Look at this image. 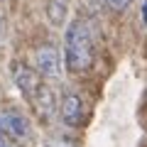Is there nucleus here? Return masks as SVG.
I'll use <instances>...</instances> for the list:
<instances>
[{"mask_svg": "<svg viewBox=\"0 0 147 147\" xmlns=\"http://www.w3.org/2000/svg\"><path fill=\"white\" fill-rule=\"evenodd\" d=\"M93 64V34L84 20H74L64 37V66L69 74H84Z\"/></svg>", "mask_w": 147, "mask_h": 147, "instance_id": "1", "label": "nucleus"}, {"mask_svg": "<svg viewBox=\"0 0 147 147\" xmlns=\"http://www.w3.org/2000/svg\"><path fill=\"white\" fill-rule=\"evenodd\" d=\"M0 132L5 137H10L12 142H25L32 137V123L22 110L5 108L0 110Z\"/></svg>", "mask_w": 147, "mask_h": 147, "instance_id": "2", "label": "nucleus"}, {"mask_svg": "<svg viewBox=\"0 0 147 147\" xmlns=\"http://www.w3.org/2000/svg\"><path fill=\"white\" fill-rule=\"evenodd\" d=\"M57 113H59V118H61V123L69 125V127H79V125H84V120H86V105H84V100H81V96L74 93V91H66V93L61 96Z\"/></svg>", "mask_w": 147, "mask_h": 147, "instance_id": "3", "label": "nucleus"}, {"mask_svg": "<svg viewBox=\"0 0 147 147\" xmlns=\"http://www.w3.org/2000/svg\"><path fill=\"white\" fill-rule=\"evenodd\" d=\"M34 71L42 79H57L61 74V54L54 44H44L34 52Z\"/></svg>", "mask_w": 147, "mask_h": 147, "instance_id": "4", "label": "nucleus"}, {"mask_svg": "<svg viewBox=\"0 0 147 147\" xmlns=\"http://www.w3.org/2000/svg\"><path fill=\"white\" fill-rule=\"evenodd\" d=\"M12 79H15L17 88L22 91V96H25L27 100L32 98V93H34L37 88H39V84H42V76L34 71L32 66H27V64H15L12 66Z\"/></svg>", "mask_w": 147, "mask_h": 147, "instance_id": "5", "label": "nucleus"}, {"mask_svg": "<svg viewBox=\"0 0 147 147\" xmlns=\"http://www.w3.org/2000/svg\"><path fill=\"white\" fill-rule=\"evenodd\" d=\"M30 103L34 105V110L39 113V118H42V120H52L54 113H57V108H59V105H57V98H54V91L49 88L44 81L39 84V88L32 93Z\"/></svg>", "mask_w": 147, "mask_h": 147, "instance_id": "6", "label": "nucleus"}, {"mask_svg": "<svg viewBox=\"0 0 147 147\" xmlns=\"http://www.w3.org/2000/svg\"><path fill=\"white\" fill-rule=\"evenodd\" d=\"M64 15H66V0H49V20L54 25H61Z\"/></svg>", "mask_w": 147, "mask_h": 147, "instance_id": "7", "label": "nucleus"}, {"mask_svg": "<svg viewBox=\"0 0 147 147\" xmlns=\"http://www.w3.org/2000/svg\"><path fill=\"white\" fill-rule=\"evenodd\" d=\"M103 3H105L113 12H123V10H127V7L132 5V0H103Z\"/></svg>", "mask_w": 147, "mask_h": 147, "instance_id": "8", "label": "nucleus"}, {"mask_svg": "<svg viewBox=\"0 0 147 147\" xmlns=\"http://www.w3.org/2000/svg\"><path fill=\"white\" fill-rule=\"evenodd\" d=\"M0 147H17V142H12L10 137H5L3 132H0Z\"/></svg>", "mask_w": 147, "mask_h": 147, "instance_id": "9", "label": "nucleus"}, {"mask_svg": "<svg viewBox=\"0 0 147 147\" xmlns=\"http://www.w3.org/2000/svg\"><path fill=\"white\" fill-rule=\"evenodd\" d=\"M0 39H3V17H0Z\"/></svg>", "mask_w": 147, "mask_h": 147, "instance_id": "10", "label": "nucleus"}]
</instances>
